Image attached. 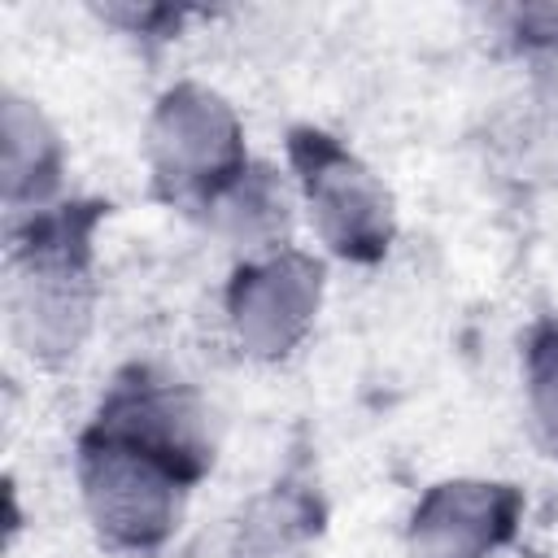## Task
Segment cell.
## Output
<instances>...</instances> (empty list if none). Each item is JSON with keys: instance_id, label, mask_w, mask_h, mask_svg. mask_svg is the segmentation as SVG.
Wrapping results in <instances>:
<instances>
[{"instance_id": "ba28073f", "label": "cell", "mask_w": 558, "mask_h": 558, "mask_svg": "<svg viewBox=\"0 0 558 558\" xmlns=\"http://www.w3.org/2000/svg\"><path fill=\"white\" fill-rule=\"evenodd\" d=\"M61 148L44 113L17 96H4V196L44 201L57 187Z\"/></svg>"}, {"instance_id": "3957f363", "label": "cell", "mask_w": 558, "mask_h": 558, "mask_svg": "<svg viewBox=\"0 0 558 558\" xmlns=\"http://www.w3.org/2000/svg\"><path fill=\"white\" fill-rule=\"evenodd\" d=\"M148 153L174 187H222L240 166V122L231 105L196 83L170 87L148 122Z\"/></svg>"}, {"instance_id": "30bf717a", "label": "cell", "mask_w": 558, "mask_h": 558, "mask_svg": "<svg viewBox=\"0 0 558 558\" xmlns=\"http://www.w3.org/2000/svg\"><path fill=\"white\" fill-rule=\"evenodd\" d=\"M214 214L218 227L248 244V248H266L275 244V235H283V192L275 187V179L266 170H240L235 179H227L214 192Z\"/></svg>"}, {"instance_id": "52a82bcc", "label": "cell", "mask_w": 558, "mask_h": 558, "mask_svg": "<svg viewBox=\"0 0 558 558\" xmlns=\"http://www.w3.org/2000/svg\"><path fill=\"white\" fill-rule=\"evenodd\" d=\"M105 432H118L157 458H166L179 475H196L209 462V440H205V414L201 405L179 392V388H140L122 392L109 414H100Z\"/></svg>"}, {"instance_id": "5b68a950", "label": "cell", "mask_w": 558, "mask_h": 558, "mask_svg": "<svg viewBox=\"0 0 558 558\" xmlns=\"http://www.w3.org/2000/svg\"><path fill=\"white\" fill-rule=\"evenodd\" d=\"M9 318L22 349L39 362H61L78 349L92 318V288L65 248L39 244L13 279Z\"/></svg>"}, {"instance_id": "8992f818", "label": "cell", "mask_w": 558, "mask_h": 558, "mask_svg": "<svg viewBox=\"0 0 558 558\" xmlns=\"http://www.w3.org/2000/svg\"><path fill=\"white\" fill-rule=\"evenodd\" d=\"M519 523V493L484 480H449L436 484L414 519L410 549L414 558H488L510 541Z\"/></svg>"}, {"instance_id": "277c9868", "label": "cell", "mask_w": 558, "mask_h": 558, "mask_svg": "<svg viewBox=\"0 0 558 558\" xmlns=\"http://www.w3.org/2000/svg\"><path fill=\"white\" fill-rule=\"evenodd\" d=\"M318 301H323L318 262L283 248L235 275L227 292V318L235 340L253 357H279L310 331Z\"/></svg>"}, {"instance_id": "7a4b0ae2", "label": "cell", "mask_w": 558, "mask_h": 558, "mask_svg": "<svg viewBox=\"0 0 558 558\" xmlns=\"http://www.w3.org/2000/svg\"><path fill=\"white\" fill-rule=\"evenodd\" d=\"M292 161L301 170L318 235L344 257L357 262L379 257L392 240V205L379 179L344 148H336L327 135H310V131L292 140Z\"/></svg>"}, {"instance_id": "8fae6325", "label": "cell", "mask_w": 558, "mask_h": 558, "mask_svg": "<svg viewBox=\"0 0 558 558\" xmlns=\"http://www.w3.org/2000/svg\"><path fill=\"white\" fill-rule=\"evenodd\" d=\"M527 405L545 445L558 453V327H545L527 349Z\"/></svg>"}, {"instance_id": "7c38bea8", "label": "cell", "mask_w": 558, "mask_h": 558, "mask_svg": "<svg viewBox=\"0 0 558 558\" xmlns=\"http://www.w3.org/2000/svg\"><path fill=\"white\" fill-rule=\"evenodd\" d=\"M545 100L558 109V57L545 65Z\"/></svg>"}, {"instance_id": "9c48e42d", "label": "cell", "mask_w": 558, "mask_h": 558, "mask_svg": "<svg viewBox=\"0 0 558 558\" xmlns=\"http://www.w3.org/2000/svg\"><path fill=\"white\" fill-rule=\"evenodd\" d=\"M314 514L292 493H270L253 501L240 519L231 558H310Z\"/></svg>"}, {"instance_id": "6da1fadb", "label": "cell", "mask_w": 558, "mask_h": 558, "mask_svg": "<svg viewBox=\"0 0 558 558\" xmlns=\"http://www.w3.org/2000/svg\"><path fill=\"white\" fill-rule=\"evenodd\" d=\"M83 501L100 536L126 549H148L170 536L179 519V471L157 458L153 449L118 436L96 432L83 445Z\"/></svg>"}]
</instances>
